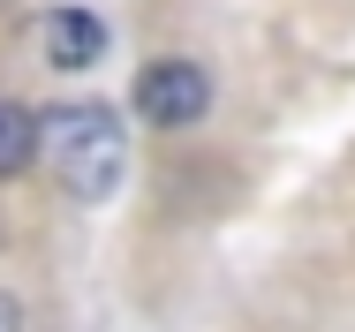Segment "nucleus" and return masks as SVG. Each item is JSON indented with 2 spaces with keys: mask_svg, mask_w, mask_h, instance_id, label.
I'll return each mask as SVG.
<instances>
[{
  "mask_svg": "<svg viewBox=\"0 0 355 332\" xmlns=\"http://www.w3.org/2000/svg\"><path fill=\"white\" fill-rule=\"evenodd\" d=\"M38 166V114L23 98H0V182Z\"/></svg>",
  "mask_w": 355,
  "mask_h": 332,
  "instance_id": "nucleus-4",
  "label": "nucleus"
},
{
  "mask_svg": "<svg viewBox=\"0 0 355 332\" xmlns=\"http://www.w3.org/2000/svg\"><path fill=\"white\" fill-rule=\"evenodd\" d=\"M38 159L53 166V182L76 204H106L129 174V136L114 121V106L98 98H69L53 114H38Z\"/></svg>",
  "mask_w": 355,
  "mask_h": 332,
  "instance_id": "nucleus-1",
  "label": "nucleus"
},
{
  "mask_svg": "<svg viewBox=\"0 0 355 332\" xmlns=\"http://www.w3.org/2000/svg\"><path fill=\"white\" fill-rule=\"evenodd\" d=\"M98 53H106V23H98L91 8H53V15H46V61L61 68V76L91 68Z\"/></svg>",
  "mask_w": 355,
  "mask_h": 332,
  "instance_id": "nucleus-3",
  "label": "nucleus"
},
{
  "mask_svg": "<svg viewBox=\"0 0 355 332\" xmlns=\"http://www.w3.org/2000/svg\"><path fill=\"white\" fill-rule=\"evenodd\" d=\"M0 332H23V302H15L8 287H0Z\"/></svg>",
  "mask_w": 355,
  "mask_h": 332,
  "instance_id": "nucleus-5",
  "label": "nucleus"
},
{
  "mask_svg": "<svg viewBox=\"0 0 355 332\" xmlns=\"http://www.w3.org/2000/svg\"><path fill=\"white\" fill-rule=\"evenodd\" d=\"M137 114L151 129H197L212 114V76L197 61H144L137 76Z\"/></svg>",
  "mask_w": 355,
  "mask_h": 332,
  "instance_id": "nucleus-2",
  "label": "nucleus"
}]
</instances>
